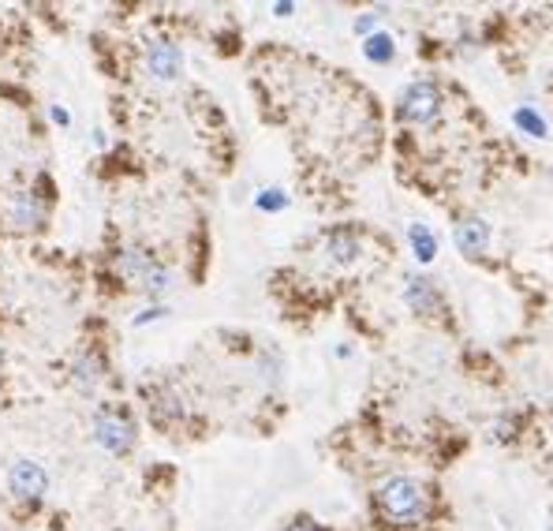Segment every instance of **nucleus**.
I'll list each match as a JSON object with an SVG mask.
<instances>
[{
    "label": "nucleus",
    "instance_id": "f8f14e48",
    "mask_svg": "<svg viewBox=\"0 0 553 531\" xmlns=\"http://www.w3.org/2000/svg\"><path fill=\"white\" fill-rule=\"evenodd\" d=\"M146 401H150V412H154L157 419H180L183 416V401L169 389V386H161V389H146Z\"/></svg>",
    "mask_w": 553,
    "mask_h": 531
},
{
    "label": "nucleus",
    "instance_id": "423d86ee",
    "mask_svg": "<svg viewBox=\"0 0 553 531\" xmlns=\"http://www.w3.org/2000/svg\"><path fill=\"white\" fill-rule=\"evenodd\" d=\"M452 240H457V251L467 258H482L486 247H490V225L482 218H460L452 228Z\"/></svg>",
    "mask_w": 553,
    "mask_h": 531
},
{
    "label": "nucleus",
    "instance_id": "a211bd4d",
    "mask_svg": "<svg viewBox=\"0 0 553 531\" xmlns=\"http://www.w3.org/2000/svg\"><path fill=\"white\" fill-rule=\"evenodd\" d=\"M378 23H381V12H366V15H359V19H356V30L363 38H371V35H378Z\"/></svg>",
    "mask_w": 553,
    "mask_h": 531
},
{
    "label": "nucleus",
    "instance_id": "0eeeda50",
    "mask_svg": "<svg viewBox=\"0 0 553 531\" xmlns=\"http://www.w3.org/2000/svg\"><path fill=\"white\" fill-rule=\"evenodd\" d=\"M404 304H408L415 314H423V319H434V314H442V296H438V289H434V281H426V277H408V285H404Z\"/></svg>",
    "mask_w": 553,
    "mask_h": 531
},
{
    "label": "nucleus",
    "instance_id": "f3484780",
    "mask_svg": "<svg viewBox=\"0 0 553 531\" xmlns=\"http://www.w3.org/2000/svg\"><path fill=\"white\" fill-rule=\"evenodd\" d=\"M258 210H265V213H280L284 206H288V195H284L280 188H265V191H258Z\"/></svg>",
    "mask_w": 553,
    "mask_h": 531
},
{
    "label": "nucleus",
    "instance_id": "b1692460",
    "mask_svg": "<svg viewBox=\"0 0 553 531\" xmlns=\"http://www.w3.org/2000/svg\"><path fill=\"white\" fill-rule=\"evenodd\" d=\"M549 531H553V524H549Z\"/></svg>",
    "mask_w": 553,
    "mask_h": 531
},
{
    "label": "nucleus",
    "instance_id": "5701e85b",
    "mask_svg": "<svg viewBox=\"0 0 553 531\" xmlns=\"http://www.w3.org/2000/svg\"><path fill=\"white\" fill-rule=\"evenodd\" d=\"M0 531H4V524H0Z\"/></svg>",
    "mask_w": 553,
    "mask_h": 531
},
{
    "label": "nucleus",
    "instance_id": "1a4fd4ad",
    "mask_svg": "<svg viewBox=\"0 0 553 531\" xmlns=\"http://www.w3.org/2000/svg\"><path fill=\"white\" fill-rule=\"evenodd\" d=\"M326 251H329V258L333 262H341V266H351L359 258V251H363V243H359V236L351 228H333L329 236H326Z\"/></svg>",
    "mask_w": 553,
    "mask_h": 531
},
{
    "label": "nucleus",
    "instance_id": "6e6552de",
    "mask_svg": "<svg viewBox=\"0 0 553 531\" xmlns=\"http://www.w3.org/2000/svg\"><path fill=\"white\" fill-rule=\"evenodd\" d=\"M45 198L35 195V191H23L19 198H15V206H12V225L15 228H23V232H35L45 225Z\"/></svg>",
    "mask_w": 553,
    "mask_h": 531
},
{
    "label": "nucleus",
    "instance_id": "aec40b11",
    "mask_svg": "<svg viewBox=\"0 0 553 531\" xmlns=\"http://www.w3.org/2000/svg\"><path fill=\"white\" fill-rule=\"evenodd\" d=\"M49 116H53V124H60V127H68V124H72V112L64 109V105H53V109H49Z\"/></svg>",
    "mask_w": 553,
    "mask_h": 531
},
{
    "label": "nucleus",
    "instance_id": "6ab92c4d",
    "mask_svg": "<svg viewBox=\"0 0 553 531\" xmlns=\"http://www.w3.org/2000/svg\"><path fill=\"white\" fill-rule=\"evenodd\" d=\"M165 314H169V311H165L161 304H157V307H146V311H139V314H135V326H146V322H157V319H165Z\"/></svg>",
    "mask_w": 553,
    "mask_h": 531
},
{
    "label": "nucleus",
    "instance_id": "dca6fc26",
    "mask_svg": "<svg viewBox=\"0 0 553 531\" xmlns=\"http://www.w3.org/2000/svg\"><path fill=\"white\" fill-rule=\"evenodd\" d=\"M512 120H516V127L524 131V135H531V139H546V131H549L534 105H519V109L512 112Z\"/></svg>",
    "mask_w": 553,
    "mask_h": 531
},
{
    "label": "nucleus",
    "instance_id": "20e7f679",
    "mask_svg": "<svg viewBox=\"0 0 553 531\" xmlns=\"http://www.w3.org/2000/svg\"><path fill=\"white\" fill-rule=\"evenodd\" d=\"M8 487L19 502H38V497L49 490V475L38 460H15L8 468Z\"/></svg>",
    "mask_w": 553,
    "mask_h": 531
},
{
    "label": "nucleus",
    "instance_id": "2eb2a0df",
    "mask_svg": "<svg viewBox=\"0 0 553 531\" xmlns=\"http://www.w3.org/2000/svg\"><path fill=\"white\" fill-rule=\"evenodd\" d=\"M139 285H142L150 296H165V292H169V289L176 285V273H173L165 262H154V266L146 270V277L139 281Z\"/></svg>",
    "mask_w": 553,
    "mask_h": 531
},
{
    "label": "nucleus",
    "instance_id": "9b49d317",
    "mask_svg": "<svg viewBox=\"0 0 553 531\" xmlns=\"http://www.w3.org/2000/svg\"><path fill=\"white\" fill-rule=\"evenodd\" d=\"M154 262H157V258L150 255V251H142V247H124V251L116 255V273H120L124 281H142L146 270H150Z\"/></svg>",
    "mask_w": 553,
    "mask_h": 531
},
{
    "label": "nucleus",
    "instance_id": "412c9836",
    "mask_svg": "<svg viewBox=\"0 0 553 531\" xmlns=\"http://www.w3.org/2000/svg\"><path fill=\"white\" fill-rule=\"evenodd\" d=\"M284 531H318L311 520H296V524H288V527H284Z\"/></svg>",
    "mask_w": 553,
    "mask_h": 531
},
{
    "label": "nucleus",
    "instance_id": "7ed1b4c3",
    "mask_svg": "<svg viewBox=\"0 0 553 531\" xmlns=\"http://www.w3.org/2000/svg\"><path fill=\"white\" fill-rule=\"evenodd\" d=\"M400 116L408 124H434L442 116V90L430 79H415L400 94Z\"/></svg>",
    "mask_w": 553,
    "mask_h": 531
},
{
    "label": "nucleus",
    "instance_id": "f03ea898",
    "mask_svg": "<svg viewBox=\"0 0 553 531\" xmlns=\"http://www.w3.org/2000/svg\"><path fill=\"white\" fill-rule=\"evenodd\" d=\"M94 442L102 445L105 453L124 457V453H131V445H135V423L116 408H97L94 412Z\"/></svg>",
    "mask_w": 553,
    "mask_h": 531
},
{
    "label": "nucleus",
    "instance_id": "ddd939ff",
    "mask_svg": "<svg viewBox=\"0 0 553 531\" xmlns=\"http://www.w3.org/2000/svg\"><path fill=\"white\" fill-rule=\"evenodd\" d=\"M408 243H411V251H415V258L419 262H434L438 258V236L426 228V225H408Z\"/></svg>",
    "mask_w": 553,
    "mask_h": 531
},
{
    "label": "nucleus",
    "instance_id": "f257e3e1",
    "mask_svg": "<svg viewBox=\"0 0 553 531\" xmlns=\"http://www.w3.org/2000/svg\"><path fill=\"white\" fill-rule=\"evenodd\" d=\"M378 509L393 524H415L426 512V490L408 475H393L378 487Z\"/></svg>",
    "mask_w": 553,
    "mask_h": 531
},
{
    "label": "nucleus",
    "instance_id": "4468645a",
    "mask_svg": "<svg viewBox=\"0 0 553 531\" xmlns=\"http://www.w3.org/2000/svg\"><path fill=\"white\" fill-rule=\"evenodd\" d=\"M363 57L371 60V64H389V60L396 57V42H393V35L378 30V35L363 38Z\"/></svg>",
    "mask_w": 553,
    "mask_h": 531
},
{
    "label": "nucleus",
    "instance_id": "39448f33",
    "mask_svg": "<svg viewBox=\"0 0 553 531\" xmlns=\"http://www.w3.org/2000/svg\"><path fill=\"white\" fill-rule=\"evenodd\" d=\"M146 72L154 75V79H161V82L180 79V72H183L180 45H173V42H150L146 45Z\"/></svg>",
    "mask_w": 553,
    "mask_h": 531
},
{
    "label": "nucleus",
    "instance_id": "9d476101",
    "mask_svg": "<svg viewBox=\"0 0 553 531\" xmlns=\"http://www.w3.org/2000/svg\"><path fill=\"white\" fill-rule=\"evenodd\" d=\"M72 378H75V386L79 389H97L102 386V378H105V359L97 356V352H82L75 363H72Z\"/></svg>",
    "mask_w": 553,
    "mask_h": 531
},
{
    "label": "nucleus",
    "instance_id": "4be33fe9",
    "mask_svg": "<svg viewBox=\"0 0 553 531\" xmlns=\"http://www.w3.org/2000/svg\"><path fill=\"white\" fill-rule=\"evenodd\" d=\"M273 12H277V15H292V12H296V4H273Z\"/></svg>",
    "mask_w": 553,
    "mask_h": 531
}]
</instances>
